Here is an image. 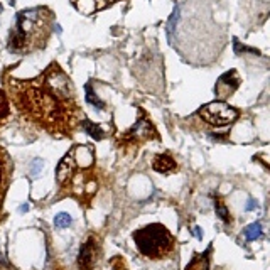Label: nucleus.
Here are the masks:
<instances>
[{
	"instance_id": "7",
	"label": "nucleus",
	"mask_w": 270,
	"mask_h": 270,
	"mask_svg": "<svg viewBox=\"0 0 270 270\" xmlns=\"http://www.w3.org/2000/svg\"><path fill=\"white\" fill-rule=\"evenodd\" d=\"M238 86H240V78H238V75H236V71H228V73H225L218 80V83L215 86V93L223 101L228 98V96L233 95Z\"/></svg>"
},
{
	"instance_id": "6",
	"label": "nucleus",
	"mask_w": 270,
	"mask_h": 270,
	"mask_svg": "<svg viewBox=\"0 0 270 270\" xmlns=\"http://www.w3.org/2000/svg\"><path fill=\"white\" fill-rule=\"evenodd\" d=\"M156 135H157V132H156V128L152 127L151 120L142 115V117L139 118V122H135L133 127L125 133L123 141L125 142H142V141H147V139L156 137Z\"/></svg>"
},
{
	"instance_id": "15",
	"label": "nucleus",
	"mask_w": 270,
	"mask_h": 270,
	"mask_svg": "<svg viewBox=\"0 0 270 270\" xmlns=\"http://www.w3.org/2000/svg\"><path fill=\"white\" fill-rule=\"evenodd\" d=\"M71 223H73V218H71V215H68V213H59L54 216L56 228H68Z\"/></svg>"
},
{
	"instance_id": "18",
	"label": "nucleus",
	"mask_w": 270,
	"mask_h": 270,
	"mask_svg": "<svg viewBox=\"0 0 270 270\" xmlns=\"http://www.w3.org/2000/svg\"><path fill=\"white\" fill-rule=\"evenodd\" d=\"M255 208H257V202H255L253 199H248V205H247V208H245V210H247V211H252V210H255Z\"/></svg>"
},
{
	"instance_id": "9",
	"label": "nucleus",
	"mask_w": 270,
	"mask_h": 270,
	"mask_svg": "<svg viewBox=\"0 0 270 270\" xmlns=\"http://www.w3.org/2000/svg\"><path fill=\"white\" fill-rule=\"evenodd\" d=\"M152 167H154V171L161 172V174H167V172H171V171H174V169H176V161L171 156L162 154V156L154 157Z\"/></svg>"
},
{
	"instance_id": "11",
	"label": "nucleus",
	"mask_w": 270,
	"mask_h": 270,
	"mask_svg": "<svg viewBox=\"0 0 270 270\" xmlns=\"http://www.w3.org/2000/svg\"><path fill=\"white\" fill-rule=\"evenodd\" d=\"M81 128H83L85 132L90 135V137H93L95 141H101V139H103V135H105L103 130L100 128V125L90 122V120H83V122H81Z\"/></svg>"
},
{
	"instance_id": "2",
	"label": "nucleus",
	"mask_w": 270,
	"mask_h": 270,
	"mask_svg": "<svg viewBox=\"0 0 270 270\" xmlns=\"http://www.w3.org/2000/svg\"><path fill=\"white\" fill-rule=\"evenodd\" d=\"M132 238L139 252L149 258H164L174 250L176 245L172 233L161 223H151L133 231Z\"/></svg>"
},
{
	"instance_id": "8",
	"label": "nucleus",
	"mask_w": 270,
	"mask_h": 270,
	"mask_svg": "<svg viewBox=\"0 0 270 270\" xmlns=\"http://www.w3.org/2000/svg\"><path fill=\"white\" fill-rule=\"evenodd\" d=\"M113 2L115 0H75V6L81 14L91 16V14L107 9L110 4H113Z\"/></svg>"
},
{
	"instance_id": "20",
	"label": "nucleus",
	"mask_w": 270,
	"mask_h": 270,
	"mask_svg": "<svg viewBox=\"0 0 270 270\" xmlns=\"http://www.w3.org/2000/svg\"><path fill=\"white\" fill-rule=\"evenodd\" d=\"M2 182H4V164L0 162V187H2Z\"/></svg>"
},
{
	"instance_id": "5",
	"label": "nucleus",
	"mask_w": 270,
	"mask_h": 270,
	"mask_svg": "<svg viewBox=\"0 0 270 270\" xmlns=\"http://www.w3.org/2000/svg\"><path fill=\"white\" fill-rule=\"evenodd\" d=\"M100 255V243L96 236H90L83 243L78 255V267L80 270H93L96 260Z\"/></svg>"
},
{
	"instance_id": "21",
	"label": "nucleus",
	"mask_w": 270,
	"mask_h": 270,
	"mask_svg": "<svg viewBox=\"0 0 270 270\" xmlns=\"http://www.w3.org/2000/svg\"><path fill=\"white\" fill-rule=\"evenodd\" d=\"M27 210H29V206H27V205H22V206H21V211H22V213H26Z\"/></svg>"
},
{
	"instance_id": "17",
	"label": "nucleus",
	"mask_w": 270,
	"mask_h": 270,
	"mask_svg": "<svg viewBox=\"0 0 270 270\" xmlns=\"http://www.w3.org/2000/svg\"><path fill=\"white\" fill-rule=\"evenodd\" d=\"M42 166H44V164H42V161H39V159H36V161L32 162L31 172H32V176H34V177H37V174H39V171L42 169Z\"/></svg>"
},
{
	"instance_id": "3",
	"label": "nucleus",
	"mask_w": 270,
	"mask_h": 270,
	"mask_svg": "<svg viewBox=\"0 0 270 270\" xmlns=\"http://www.w3.org/2000/svg\"><path fill=\"white\" fill-rule=\"evenodd\" d=\"M93 164H95V152L91 147L78 146V147L71 149V152L66 154V156L62 157L61 164L57 166V172H56L57 182L64 184L76 169H91Z\"/></svg>"
},
{
	"instance_id": "10",
	"label": "nucleus",
	"mask_w": 270,
	"mask_h": 270,
	"mask_svg": "<svg viewBox=\"0 0 270 270\" xmlns=\"http://www.w3.org/2000/svg\"><path fill=\"white\" fill-rule=\"evenodd\" d=\"M211 252V247L206 250L205 253H196L194 258L187 263V267L184 270H208L210 265H208V255Z\"/></svg>"
},
{
	"instance_id": "22",
	"label": "nucleus",
	"mask_w": 270,
	"mask_h": 270,
	"mask_svg": "<svg viewBox=\"0 0 270 270\" xmlns=\"http://www.w3.org/2000/svg\"><path fill=\"white\" fill-rule=\"evenodd\" d=\"M0 14H2V6H0Z\"/></svg>"
},
{
	"instance_id": "4",
	"label": "nucleus",
	"mask_w": 270,
	"mask_h": 270,
	"mask_svg": "<svg viewBox=\"0 0 270 270\" xmlns=\"http://www.w3.org/2000/svg\"><path fill=\"white\" fill-rule=\"evenodd\" d=\"M197 115L208 122L210 125H215V127H225V125L233 123L236 118H238V110L230 107L225 101H211V103H206L205 107H201L197 110Z\"/></svg>"
},
{
	"instance_id": "16",
	"label": "nucleus",
	"mask_w": 270,
	"mask_h": 270,
	"mask_svg": "<svg viewBox=\"0 0 270 270\" xmlns=\"http://www.w3.org/2000/svg\"><path fill=\"white\" fill-rule=\"evenodd\" d=\"M7 113H9V105H7V100H6V95L0 91V122L6 118Z\"/></svg>"
},
{
	"instance_id": "13",
	"label": "nucleus",
	"mask_w": 270,
	"mask_h": 270,
	"mask_svg": "<svg viewBox=\"0 0 270 270\" xmlns=\"http://www.w3.org/2000/svg\"><path fill=\"white\" fill-rule=\"evenodd\" d=\"M262 236V223L260 221H255L250 226H247V230H245V238L248 240V242H253V240H257Z\"/></svg>"
},
{
	"instance_id": "19",
	"label": "nucleus",
	"mask_w": 270,
	"mask_h": 270,
	"mask_svg": "<svg viewBox=\"0 0 270 270\" xmlns=\"http://www.w3.org/2000/svg\"><path fill=\"white\" fill-rule=\"evenodd\" d=\"M192 233H194L196 235V238H202V233H201V228H199V226H194V230H192Z\"/></svg>"
},
{
	"instance_id": "14",
	"label": "nucleus",
	"mask_w": 270,
	"mask_h": 270,
	"mask_svg": "<svg viewBox=\"0 0 270 270\" xmlns=\"http://www.w3.org/2000/svg\"><path fill=\"white\" fill-rule=\"evenodd\" d=\"M85 90H86V101H88L90 105H93V107H96L98 110H103V108H105V103L98 98V96H96L95 91L91 90V86L86 85Z\"/></svg>"
},
{
	"instance_id": "1",
	"label": "nucleus",
	"mask_w": 270,
	"mask_h": 270,
	"mask_svg": "<svg viewBox=\"0 0 270 270\" xmlns=\"http://www.w3.org/2000/svg\"><path fill=\"white\" fill-rule=\"evenodd\" d=\"M52 16L46 7H36L17 14L16 24L9 39V49L19 54L44 47L49 36Z\"/></svg>"
},
{
	"instance_id": "12",
	"label": "nucleus",
	"mask_w": 270,
	"mask_h": 270,
	"mask_svg": "<svg viewBox=\"0 0 270 270\" xmlns=\"http://www.w3.org/2000/svg\"><path fill=\"white\" fill-rule=\"evenodd\" d=\"M215 211H216V216L223 221V223L226 225H230L231 223V215H230V211L228 208L225 206V202L220 199V197H216L215 199Z\"/></svg>"
}]
</instances>
